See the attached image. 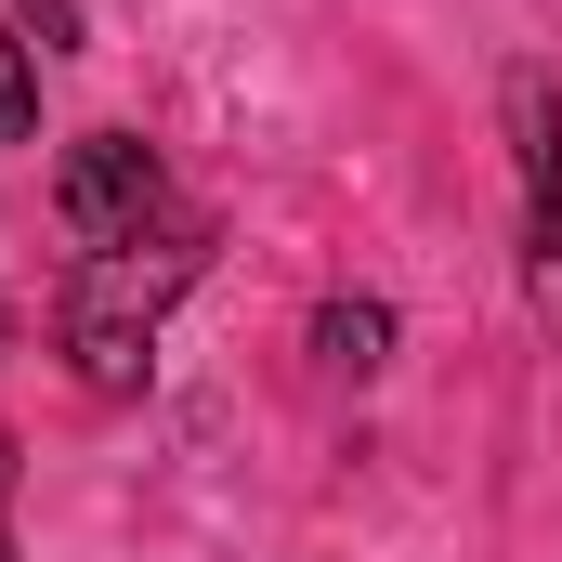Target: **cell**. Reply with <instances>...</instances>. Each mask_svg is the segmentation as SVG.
I'll use <instances>...</instances> for the list:
<instances>
[{
    "label": "cell",
    "mask_w": 562,
    "mask_h": 562,
    "mask_svg": "<svg viewBox=\"0 0 562 562\" xmlns=\"http://www.w3.org/2000/svg\"><path fill=\"white\" fill-rule=\"evenodd\" d=\"M196 262H210L196 223H183V236H132V249H92V262L66 276V314H53V327H66V367H79L92 393H132L144 353H157V327H170V301L196 288Z\"/></svg>",
    "instance_id": "cell-1"
},
{
    "label": "cell",
    "mask_w": 562,
    "mask_h": 562,
    "mask_svg": "<svg viewBox=\"0 0 562 562\" xmlns=\"http://www.w3.org/2000/svg\"><path fill=\"white\" fill-rule=\"evenodd\" d=\"M53 210H66L79 262H92V249H132V236H157V210H170V183H157V144H132V132H92L79 157H66Z\"/></svg>",
    "instance_id": "cell-2"
},
{
    "label": "cell",
    "mask_w": 562,
    "mask_h": 562,
    "mask_svg": "<svg viewBox=\"0 0 562 562\" xmlns=\"http://www.w3.org/2000/svg\"><path fill=\"white\" fill-rule=\"evenodd\" d=\"M510 132H524V196H537V236L562 223V105L537 66H510Z\"/></svg>",
    "instance_id": "cell-3"
},
{
    "label": "cell",
    "mask_w": 562,
    "mask_h": 562,
    "mask_svg": "<svg viewBox=\"0 0 562 562\" xmlns=\"http://www.w3.org/2000/svg\"><path fill=\"white\" fill-rule=\"evenodd\" d=\"M314 353H327V367H353V380H367V367H380V353H393V314H380V301H327V314H314Z\"/></svg>",
    "instance_id": "cell-4"
},
{
    "label": "cell",
    "mask_w": 562,
    "mask_h": 562,
    "mask_svg": "<svg viewBox=\"0 0 562 562\" xmlns=\"http://www.w3.org/2000/svg\"><path fill=\"white\" fill-rule=\"evenodd\" d=\"M26 119H40V79H26V40L0 26V144L26 132Z\"/></svg>",
    "instance_id": "cell-5"
},
{
    "label": "cell",
    "mask_w": 562,
    "mask_h": 562,
    "mask_svg": "<svg viewBox=\"0 0 562 562\" xmlns=\"http://www.w3.org/2000/svg\"><path fill=\"white\" fill-rule=\"evenodd\" d=\"M26 13H40V40H79V13H66V0H26Z\"/></svg>",
    "instance_id": "cell-6"
},
{
    "label": "cell",
    "mask_w": 562,
    "mask_h": 562,
    "mask_svg": "<svg viewBox=\"0 0 562 562\" xmlns=\"http://www.w3.org/2000/svg\"><path fill=\"white\" fill-rule=\"evenodd\" d=\"M0 497H13V445H0Z\"/></svg>",
    "instance_id": "cell-7"
}]
</instances>
